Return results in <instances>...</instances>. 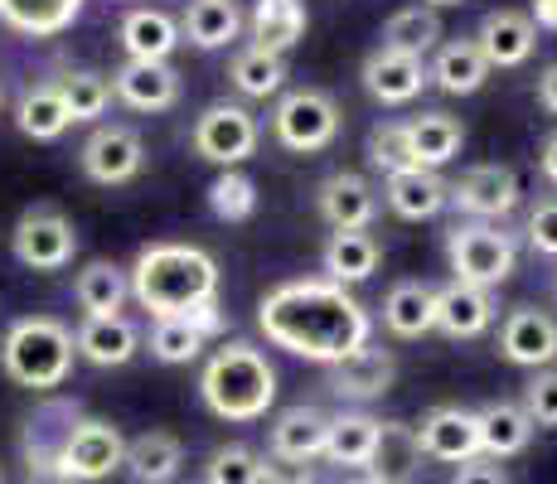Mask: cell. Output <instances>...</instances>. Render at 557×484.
<instances>
[{"instance_id": "cell-24", "label": "cell", "mask_w": 557, "mask_h": 484, "mask_svg": "<svg viewBox=\"0 0 557 484\" xmlns=\"http://www.w3.org/2000/svg\"><path fill=\"white\" fill-rule=\"evenodd\" d=\"M325 436H330L325 412H315V407H286L272 422V456L310 466L315 456H325Z\"/></svg>"}, {"instance_id": "cell-18", "label": "cell", "mask_w": 557, "mask_h": 484, "mask_svg": "<svg viewBox=\"0 0 557 484\" xmlns=\"http://www.w3.org/2000/svg\"><path fill=\"white\" fill-rule=\"evenodd\" d=\"M112 92L122 97L132 112H165L180 102V73L170 63H136L126 59L112 73Z\"/></svg>"}, {"instance_id": "cell-37", "label": "cell", "mask_w": 557, "mask_h": 484, "mask_svg": "<svg viewBox=\"0 0 557 484\" xmlns=\"http://www.w3.org/2000/svg\"><path fill=\"white\" fill-rule=\"evenodd\" d=\"M15 126L29 136V141H59V136L73 126V116H69V107H63L59 88L49 83V88H29L25 97H20Z\"/></svg>"}, {"instance_id": "cell-39", "label": "cell", "mask_w": 557, "mask_h": 484, "mask_svg": "<svg viewBox=\"0 0 557 484\" xmlns=\"http://www.w3.org/2000/svg\"><path fill=\"white\" fill-rule=\"evenodd\" d=\"M53 88H59V97H63V107H69L73 122H98V116L107 112V102H112V83H107L102 73H92V69L63 73Z\"/></svg>"}, {"instance_id": "cell-14", "label": "cell", "mask_w": 557, "mask_h": 484, "mask_svg": "<svg viewBox=\"0 0 557 484\" xmlns=\"http://www.w3.org/2000/svg\"><path fill=\"white\" fill-rule=\"evenodd\" d=\"M475 45L490 69H519L539 49V29H533V20L523 10H490L475 29Z\"/></svg>"}, {"instance_id": "cell-33", "label": "cell", "mask_w": 557, "mask_h": 484, "mask_svg": "<svg viewBox=\"0 0 557 484\" xmlns=\"http://www.w3.org/2000/svg\"><path fill=\"white\" fill-rule=\"evenodd\" d=\"M379 243H373L369 228L359 233H330L325 243V282L335 286H355V282H369L379 272Z\"/></svg>"}, {"instance_id": "cell-7", "label": "cell", "mask_w": 557, "mask_h": 484, "mask_svg": "<svg viewBox=\"0 0 557 484\" xmlns=\"http://www.w3.org/2000/svg\"><path fill=\"white\" fill-rule=\"evenodd\" d=\"M272 132L276 141L296 156H310V150H325L339 136V107L330 92L320 88H296L276 102L272 112Z\"/></svg>"}, {"instance_id": "cell-13", "label": "cell", "mask_w": 557, "mask_h": 484, "mask_svg": "<svg viewBox=\"0 0 557 484\" xmlns=\"http://www.w3.org/2000/svg\"><path fill=\"white\" fill-rule=\"evenodd\" d=\"M499 353L519 369H548L557 359V320L533 306H519L499 325Z\"/></svg>"}, {"instance_id": "cell-27", "label": "cell", "mask_w": 557, "mask_h": 484, "mask_svg": "<svg viewBox=\"0 0 557 484\" xmlns=\"http://www.w3.org/2000/svg\"><path fill=\"white\" fill-rule=\"evenodd\" d=\"M73 422H78V407L59 402V397L39 407V417H29V432H25L29 475H53V460H59V446L73 432Z\"/></svg>"}, {"instance_id": "cell-22", "label": "cell", "mask_w": 557, "mask_h": 484, "mask_svg": "<svg viewBox=\"0 0 557 484\" xmlns=\"http://www.w3.org/2000/svg\"><path fill=\"white\" fill-rule=\"evenodd\" d=\"M388 209L398 213V219H436V213L451 203V185H446L436 170H403V175H388Z\"/></svg>"}, {"instance_id": "cell-52", "label": "cell", "mask_w": 557, "mask_h": 484, "mask_svg": "<svg viewBox=\"0 0 557 484\" xmlns=\"http://www.w3.org/2000/svg\"><path fill=\"white\" fill-rule=\"evenodd\" d=\"M426 5H460V0H426Z\"/></svg>"}, {"instance_id": "cell-49", "label": "cell", "mask_w": 557, "mask_h": 484, "mask_svg": "<svg viewBox=\"0 0 557 484\" xmlns=\"http://www.w3.org/2000/svg\"><path fill=\"white\" fill-rule=\"evenodd\" d=\"M539 107H543V112H553V116H557V59L539 73Z\"/></svg>"}, {"instance_id": "cell-23", "label": "cell", "mask_w": 557, "mask_h": 484, "mask_svg": "<svg viewBox=\"0 0 557 484\" xmlns=\"http://www.w3.org/2000/svg\"><path fill=\"white\" fill-rule=\"evenodd\" d=\"M407 132V150L422 170H442L446 160L460 156V141H466V126L456 122L451 112H422L412 122H403Z\"/></svg>"}, {"instance_id": "cell-26", "label": "cell", "mask_w": 557, "mask_h": 484, "mask_svg": "<svg viewBox=\"0 0 557 484\" xmlns=\"http://www.w3.org/2000/svg\"><path fill=\"white\" fill-rule=\"evenodd\" d=\"M122 466L136 484H170L180 475V466H185V446L170 432H146V436L126 440Z\"/></svg>"}, {"instance_id": "cell-42", "label": "cell", "mask_w": 557, "mask_h": 484, "mask_svg": "<svg viewBox=\"0 0 557 484\" xmlns=\"http://www.w3.org/2000/svg\"><path fill=\"white\" fill-rule=\"evenodd\" d=\"M203 330H195L189 320H156V330H151V353L160 363H189V359H199V349H203Z\"/></svg>"}, {"instance_id": "cell-54", "label": "cell", "mask_w": 557, "mask_h": 484, "mask_svg": "<svg viewBox=\"0 0 557 484\" xmlns=\"http://www.w3.org/2000/svg\"><path fill=\"white\" fill-rule=\"evenodd\" d=\"M0 484H5V480H0Z\"/></svg>"}, {"instance_id": "cell-28", "label": "cell", "mask_w": 557, "mask_h": 484, "mask_svg": "<svg viewBox=\"0 0 557 484\" xmlns=\"http://www.w3.org/2000/svg\"><path fill=\"white\" fill-rule=\"evenodd\" d=\"M83 0H0V25L25 39H53L78 20Z\"/></svg>"}, {"instance_id": "cell-41", "label": "cell", "mask_w": 557, "mask_h": 484, "mask_svg": "<svg viewBox=\"0 0 557 484\" xmlns=\"http://www.w3.org/2000/svg\"><path fill=\"white\" fill-rule=\"evenodd\" d=\"M209 209L219 213L223 223H243L257 213V185L238 170H223L219 179L209 185Z\"/></svg>"}, {"instance_id": "cell-20", "label": "cell", "mask_w": 557, "mask_h": 484, "mask_svg": "<svg viewBox=\"0 0 557 484\" xmlns=\"http://www.w3.org/2000/svg\"><path fill=\"white\" fill-rule=\"evenodd\" d=\"M495 325V300L490 290L480 286H466V282H451L436 290V330L451 339H475Z\"/></svg>"}, {"instance_id": "cell-31", "label": "cell", "mask_w": 557, "mask_h": 484, "mask_svg": "<svg viewBox=\"0 0 557 484\" xmlns=\"http://www.w3.org/2000/svg\"><path fill=\"white\" fill-rule=\"evenodd\" d=\"M180 45V25L165 10H126L122 20V49L136 63H165Z\"/></svg>"}, {"instance_id": "cell-2", "label": "cell", "mask_w": 557, "mask_h": 484, "mask_svg": "<svg viewBox=\"0 0 557 484\" xmlns=\"http://www.w3.org/2000/svg\"><path fill=\"white\" fill-rule=\"evenodd\" d=\"M126 276H132V296L156 320H180L189 310L219 300V262L203 247L189 243L141 247V257H136V266Z\"/></svg>"}, {"instance_id": "cell-3", "label": "cell", "mask_w": 557, "mask_h": 484, "mask_svg": "<svg viewBox=\"0 0 557 484\" xmlns=\"http://www.w3.org/2000/svg\"><path fill=\"white\" fill-rule=\"evenodd\" d=\"M199 393H203V402H209V412L223 417V422H257V417H267V407L276 402V369L252 344H243V339L223 344V349L203 363Z\"/></svg>"}, {"instance_id": "cell-15", "label": "cell", "mask_w": 557, "mask_h": 484, "mask_svg": "<svg viewBox=\"0 0 557 484\" xmlns=\"http://www.w3.org/2000/svg\"><path fill=\"white\" fill-rule=\"evenodd\" d=\"M320 203V219L330 223L335 233H359L373 223V213H379V194L363 175H349V170H339V175H330L325 185L315 194Z\"/></svg>"}, {"instance_id": "cell-10", "label": "cell", "mask_w": 557, "mask_h": 484, "mask_svg": "<svg viewBox=\"0 0 557 484\" xmlns=\"http://www.w3.org/2000/svg\"><path fill=\"white\" fill-rule=\"evenodd\" d=\"M78 165L92 185H126V179L141 175L146 165V146L132 126H98V132L83 141Z\"/></svg>"}, {"instance_id": "cell-34", "label": "cell", "mask_w": 557, "mask_h": 484, "mask_svg": "<svg viewBox=\"0 0 557 484\" xmlns=\"http://www.w3.org/2000/svg\"><path fill=\"white\" fill-rule=\"evenodd\" d=\"M383 325L398 339H422L426 330H436V290L422 282H403L383 300Z\"/></svg>"}, {"instance_id": "cell-45", "label": "cell", "mask_w": 557, "mask_h": 484, "mask_svg": "<svg viewBox=\"0 0 557 484\" xmlns=\"http://www.w3.org/2000/svg\"><path fill=\"white\" fill-rule=\"evenodd\" d=\"M523 412L533 426H557V369H543L539 378L523 387Z\"/></svg>"}, {"instance_id": "cell-44", "label": "cell", "mask_w": 557, "mask_h": 484, "mask_svg": "<svg viewBox=\"0 0 557 484\" xmlns=\"http://www.w3.org/2000/svg\"><path fill=\"white\" fill-rule=\"evenodd\" d=\"M209 484H262V456L248 446H219L209 456Z\"/></svg>"}, {"instance_id": "cell-12", "label": "cell", "mask_w": 557, "mask_h": 484, "mask_svg": "<svg viewBox=\"0 0 557 484\" xmlns=\"http://www.w3.org/2000/svg\"><path fill=\"white\" fill-rule=\"evenodd\" d=\"M519 175L509 165H475L451 185V203L475 223H490L519 209Z\"/></svg>"}, {"instance_id": "cell-43", "label": "cell", "mask_w": 557, "mask_h": 484, "mask_svg": "<svg viewBox=\"0 0 557 484\" xmlns=\"http://www.w3.org/2000/svg\"><path fill=\"white\" fill-rule=\"evenodd\" d=\"M369 160L383 170V175H403V170H422L407 150V132L403 122H379L369 132Z\"/></svg>"}, {"instance_id": "cell-16", "label": "cell", "mask_w": 557, "mask_h": 484, "mask_svg": "<svg viewBox=\"0 0 557 484\" xmlns=\"http://www.w3.org/2000/svg\"><path fill=\"white\" fill-rule=\"evenodd\" d=\"M330 393L335 397H349V402H373V397H383L398 378V363H393L388 349H373V344H363L359 353H349V359L330 363Z\"/></svg>"}, {"instance_id": "cell-51", "label": "cell", "mask_w": 557, "mask_h": 484, "mask_svg": "<svg viewBox=\"0 0 557 484\" xmlns=\"http://www.w3.org/2000/svg\"><path fill=\"white\" fill-rule=\"evenodd\" d=\"M539 170H543V179H548V185H557V132L539 150Z\"/></svg>"}, {"instance_id": "cell-46", "label": "cell", "mask_w": 557, "mask_h": 484, "mask_svg": "<svg viewBox=\"0 0 557 484\" xmlns=\"http://www.w3.org/2000/svg\"><path fill=\"white\" fill-rule=\"evenodd\" d=\"M523 233H529V247L543 257H557V199H543L539 209L529 213V223H523Z\"/></svg>"}, {"instance_id": "cell-29", "label": "cell", "mask_w": 557, "mask_h": 484, "mask_svg": "<svg viewBox=\"0 0 557 484\" xmlns=\"http://www.w3.org/2000/svg\"><path fill=\"white\" fill-rule=\"evenodd\" d=\"M426 73H432V83H436L442 92L470 97V92L485 88L490 63H485V53H480L475 39H451V45L436 49V63H432Z\"/></svg>"}, {"instance_id": "cell-17", "label": "cell", "mask_w": 557, "mask_h": 484, "mask_svg": "<svg viewBox=\"0 0 557 484\" xmlns=\"http://www.w3.org/2000/svg\"><path fill=\"white\" fill-rule=\"evenodd\" d=\"M422 440H417V426L407 422H379V440H373L369 456V480L373 484H412L422 475Z\"/></svg>"}, {"instance_id": "cell-19", "label": "cell", "mask_w": 557, "mask_h": 484, "mask_svg": "<svg viewBox=\"0 0 557 484\" xmlns=\"http://www.w3.org/2000/svg\"><path fill=\"white\" fill-rule=\"evenodd\" d=\"M426 63L422 59H407V53H393V49H373L363 59V88L369 97H379L383 107H398V102H412L417 92L426 88Z\"/></svg>"}, {"instance_id": "cell-35", "label": "cell", "mask_w": 557, "mask_h": 484, "mask_svg": "<svg viewBox=\"0 0 557 484\" xmlns=\"http://www.w3.org/2000/svg\"><path fill=\"white\" fill-rule=\"evenodd\" d=\"M73 296H78V306L88 310V315H122L126 296H132V276L122 272L116 262H88L78 272V282H73Z\"/></svg>"}, {"instance_id": "cell-48", "label": "cell", "mask_w": 557, "mask_h": 484, "mask_svg": "<svg viewBox=\"0 0 557 484\" xmlns=\"http://www.w3.org/2000/svg\"><path fill=\"white\" fill-rule=\"evenodd\" d=\"M451 484H509V475L499 460H466V466H456Z\"/></svg>"}, {"instance_id": "cell-8", "label": "cell", "mask_w": 557, "mask_h": 484, "mask_svg": "<svg viewBox=\"0 0 557 484\" xmlns=\"http://www.w3.org/2000/svg\"><path fill=\"white\" fill-rule=\"evenodd\" d=\"M10 247H15V262L29 266V272H63L73 262V252H78V228L59 209L39 203V209L20 213Z\"/></svg>"}, {"instance_id": "cell-5", "label": "cell", "mask_w": 557, "mask_h": 484, "mask_svg": "<svg viewBox=\"0 0 557 484\" xmlns=\"http://www.w3.org/2000/svg\"><path fill=\"white\" fill-rule=\"evenodd\" d=\"M446 257H451L456 282L480 286V290L509 282L513 266H519V247L495 223H456L446 233Z\"/></svg>"}, {"instance_id": "cell-40", "label": "cell", "mask_w": 557, "mask_h": 484, "mask_svg": "<svg viewBox=\"0 0 557 484\" xmlns=\"http://www.w3.org/2000/svg\"><path fill=\"white\" fill-rule=\"evenodd\" d=\"M228 78L243 97H272V92H282V83H286V63L267 49H243L238 59H233Z\"/></svg>"}, {"instance_id": "cell-25", "label": "cell", "mask_w": 557, "mask_h": 484, "mask_svg": "<svg viewBox=\"0 0 557 484\" xmlns=\"http://www.w3.org/2000/svg\"><path fill=\"white\" fill-rule=\"evenodd\" d=\"M306 39V0H257L252 5V49L292 53Z\"/></svg>"}, {"instance_id": "cell-50", "label": "cell", "mask_w": 557, "mask_h": 484, "mask_svg": "<svg viewBox=\"0 0 557 484\" xmlns=\"http://www.w3.org/2000/svg\"><path fill=\"white\" fill-rule=\"evenodd\" d=\"M529 20H533V29H548V35H557V0H533Z\"/></svg>"}, {"instance_id": "cell-36", "label": "cell", "mask_w": 557, "mask_h": 484, "mask_svg": "<svg viewBox=\"0 0 557 484\" xmlns=\"http://www.w3.org/2000/svg\"><path fill=\"white\" fill-rule=\"evenodd\" d=\"M373 440H379V422L363 412L330 417V436H325V460L339 470H363L373 456Z\"/></svg>"}, {"instance_id": "cell-4", "label": "cell", "mask_w": 557, "mask_h": 484, "mask_svg": "<svg viewBox=\"0 0 557 484\" xmlns=\"http://www.w3.org/2000/svg\"><path fill=\"white\" fill-rule=\"evenodd\" d=\"M73 330L59 325L53 315H25L10 325L5 344H0V363L20 387H35V393H53L63 387L73 369Z\"/></svg>"}, {"instance_id": "cell-9", "label": "cell", "mask_w": 557, "mask_h": 484, "mask_svg": "<svg viewBox=\"0 0 557 484\" xmlns=\"http://www.w3.org/2000/svg\"><path fill=\"white\" fill-rule=\"evenodd\" d=\"M195 150L199 160H209V165H243V160L257 150V116L248 107L238 102H213L199 112L195 122Z\"/></svg>"}, {"instance_id": "cell-32", "label": "cell", "mask_w": 557, "mask_h": 484, "mask_svg": "<svg viewBox=\"0 0 557 484\" xmlns=\"http://www.w3.org/2000/svg\"><path fill=\"white\" fill-rule=\"evenodd\" d=\"M243 29V10L238 0H189L185 20H180V35L195 49H223L233 45Z\"/></svg>"}, {"instance_id": "cell-53", "label": "cell", "mask_w": 557, "mask_h": 484, "mask_svg": "<svg viewBox=\"0 0 557 484\" xmlns=\"http://www.w3.org/2000/svg\"><path fill=\"white\" fill-rule=\"evenodd\" d=\"M363 484H373V480H363Z\"/></svg>"}, {"instance_id": "cell-11", "label": "cell", "mask_w": 557, "mask_h": 484, "mask_svg": "<svg viewBox=\"0 0 557 484\" xmlns=\"http://www.w3.org/2000/svg\"><path fill=\"white\" fill-rule=\"evenodd\" d=\"M417 440H422L426 460L466 466V460H480V417L466 407H432L417 422Z\"/></svg>"}, {"instance_id": "cell-30", "label": "cell", "mask_w": 557, "mask_h": 484, "mask_svg": "<svg viewBox=\"0 0 557 484\" xmlns=\"http://www.w3.org/2000/svg\"><path fill=\"white\" fill-rule=\"evenodd\" d=\"M475 417H480V456H490V460L519 456L533 440V422L519 402H490Z\"/></svg>"}, {"instance_id": "cell-1", "label": "cell", "mask_w": 557, "mask_h": 484, "mask_svg": "<svg viewBox=\"0 0 557 484\" xmlns=\"http://www.w3.org/2000/svg\"><path fill=\"white\" fill-rule=\"evenodd\" d=\"M257 325L276 349L310 363H339L373 339L369 310L345 286L325 282V276L276 286L257 310Z\"/></svg>"}, {"instance_id": "cell-6", "label": "cell", "mask_w": 557, "mask_h": 484, "mask_svg": "<svg viewBox=\"0 0 557 484\" xmlns=\"http://www.w3.org/2000/svg\"><path fill=\"white\" fill-rule=\"evenodd\" d=\"M126 440L112 422H98V417H78L73 432L63 436L59 460H53V480L63 484H98L112 470H122Z\"/></svg>"}, {"instance_id": "cell-47", "label": "cell", "mask_w": 557, "mask_h": 484, "mask_svg": "<svg viewBox=\"0 0 557 484\" xmlns=\"http://www.w3.org/2000/svg\"><path fill=\"white\" fill-rule=\"evenodd\" d=\"M262 484H315V470L301 466V460L267 456L262 460Z\"/></svg>"}, {"instance_id": "cell-21", "label": "cell", "mask_w": 557, "mask_h": 484, "mask_svg": "<svg viewBox=\"0 0 557 484\" xmlns=\"http://www.w3.org/2000/svg\"><path fill=\"white\" fill-rule=\"evenodd\" d=\"M136 344H141V335H136V325L126 315H88L78 325V335H73V349L88 363H98V369H122L136 353Z\"/></svg>"}, {"instance_id": "cell-38", "label": "cell", "mask_w": 557, "mask_h": 484, "mask_svg": "<svg viewBox=\"0 0 557 484\" xmlns=\"http://www.w3.org/2000/svg\"><path fill=\"white\" fill-rule=\"evenodd\" d=\"M436 39H442V20L432 5H407L383 25V49L407 53V59H422L426 49H436Z\"/></svg>"}]
</instances>
